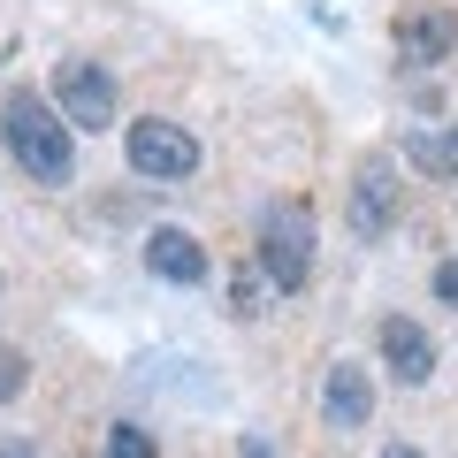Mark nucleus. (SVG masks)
Here are the masks:
<instances>
[{"label":"nucleus","mask_w":458,"mask_h":458,"mask_svg":"<svg viewBox=\"0 0 458 458\" xmlns=\"http://www.w3.org/2000/svg\"><path fill=\"white\" fill-rule=\"evenodd\" d=\"M0 138H8V153L23 161V176H38V183H69V176H77V146H69L54 99L8 92V99H0Z\"/></svg>","instance_id":"1"},{"label":"nucleus","mask_w":458,"mask_h":458,"mask_svg":"<svg viewBox=\"0 0 458 458\" xmlns=\"http://www.w3.org/2000/svg\"><path fill=\"white\" fill-rule=\"evenodd\" d=\"M260 298H267V276H245V267H237V283H229V313H267Z\"/></svg>","instance_id":"11"},{"label":"nucleus","mask_w":458,"mask_h":458,"mask_svg":"<svg viewBox=\"0 0 458 458\" xmlns=\"http://www.w3.org/2000/svg\"><path fill=\"white\" fill-rule=\"evenodd\" d=\"M382 458H420V451H412V443H390V451H382Z\"/></svg>","instance_id":"16"},{"label":"nucleus","mask_w":458,"mask_h":458,"mask_svg":"<svg viewBox=\"0 0 458 458\" xmlns=\"http://www.w3.org/2000/svg\"><path fill=\"white\" fill-rule=\"evenodd\" d=\"M260 267H267L276 291H306V276H313V214L298 199H276L260 214Z\"/></svg>","instance_id":"2"},{"label":"nucleus","mask_w":458,"mask_h":458,"mask_svg":"<svg viewBox=\"0 0 458 458\" xmlns=\"http://www.w3.org/2000/svg\"><path fill=\"white\" fill-rule=\"evenodd\" d=\"M146 267L161 283H199L207 276V245H199L191 229H153L146 237Z\"/></svg>","instance_id":"9"},{"label":"nucleus","mask_w":458,"mask_h":458,"mask_svg":"<svg viewBox=\"0 0 458 458\" xmlns=\"http://www.w3.org/2000/svg\"><path fill=\"white\" fill-rule=\"evenodd\" d=\"M131 168L146 183H183L199 168V138L168 114H146V123H131Z\"/></svg>","instance_id":"4"},{"label":"nucleus","mask_w":458,"mask_h":458,"mask_svg":"<svg viewBox=\"0 0 458 458\" xmlns=\"http://www.w3.org/2000/svg\"><path fill=\"white\" fill-rule=\"evenodd\" d=\"M382 367H390L397 382H412V390L436 375V344H428V328L412 321V313H382Z\"/></svg>","instance_id":"5"},{"label":"nucleus","mask_w":458,"mask_h":458,"mask_svg":"<svg viewBox=\"0 0 458 458\" xmlns=\"http://www.w3.org/2000/svg\"><path fill=\"white\" fill-rule=\"evenodd\" d=\"M0 458H38V451H31V443H0Z\"/></svg>","instance_id":"15"},{"label":"nucleus","mask_w":458,"mask_h":458,"mask_svg":"<svg viewBox=\"0 0 458 458\" xmlns=\"http://www.w3.org/2000/svg\"><path fill=\"white\" fill-rule=\"evenodd\" d=\"M23 375H31V360H23V352H0V405L23 390Z\"/></svg>","instance_id":"13"},{"label":"nucleus","mask_w":458,"mask_h":458,"mask_svg":"<svg viewBox=\"0 0 458 458\" xmlns=\"http://www.w3.org/2000/svg\"><path fill=\"white\" fill-rule=\"evenodd\" d=\"M321 412H328V428H367V420H375V382H367L360 360H336V367H328Z\"/></svg>","instance_id":"6"},{"label":"nucleus","mask_w":458,"mask_h":458,"mask_svg":"<svg viewBox=\"0 0 458 458\" xmlns=\"http://www.w3.org/2000/svg\"><path fill=\"white\" fill-rule=\"evenodd\" d=\"M352 229L360 237H382V229L397 222V176H390V161H367L360 176H352Z\"/></svg>","instance_id":"8"},{"label":"nucleus","mask_w":458,"mask_h":458,"mask_svg":"<svg viewBox=\"0 0 458 458\" xmlns=\"http://www.w3.org/2000/svg\"><path fill=\"white\" fill-rule=\"evenodd\" d=\"M405 161L420 168L428 183H451L458 176V123H428V131L405 138Z\"/></svg>","instance_id":"10"},{"label":"nucleus","mask_w":458,"mask_h":458,"mask_svg":"<svg viewBox=\"0 0 458 458\" xmlns=\"http://www.w3.org/2000/svg\"><path fill=\"white\" fill-rule=\"evenodd\" d=\"M451 47H458V23L443 16V8H405V16H397V62H405V69L443 62Z\"/></svg>","instance_id":"7"},{"label":"nucleus","mask_w":458,"mask_h":458,"mask_svg":"<svg viewBox=\"0 0 458 458\" xmlns=\"http://www.w3.org/2000/svg\"><path fill=\"white\" fill-rule=\"evenodd\" d=\"M107 458H153V436H146V428H131V420L107 428Z\"/></svg>","instance_id":"12"},{"label":"nucleus","mask_w":458,"mask_h":458,"mask_svg":"<svg viewBox=\"0 0 458 458\" xmlns=\"http://www.w3.org/2000/svg\"><path fill=\"white\" fill-rule=\"evenodd\" d=\"M245 458H267V451H260V443H245Z\"/></svg>","instance_id":"17"},{"label":"nucleus","mask_w":458,"mask_h":458,"mask_svg":"<svg viewBox=\"0 0 458 458\" xmlns=\"http://www.w3.org/2000/svg\"><path fill=\"white\" fill-rule=\"evenodd\" d=\"M54 107L69 131H114V77L107 62H54Z\"/></svg>","instance_id":"3"},{"label":"nucleus","mask_w":458,"mask_h":458,"mask_svg":"<svg viewBox=\"0 0 458 458\" xmlns=\"http://www.w3.org/2000/svg\"><path fill=\"white\" fill-rule=\"evenodd\" d=\"M436 298H443V306H458V252L436 267Z\"/></svg>","instance_id":"14"}]
</instances>
